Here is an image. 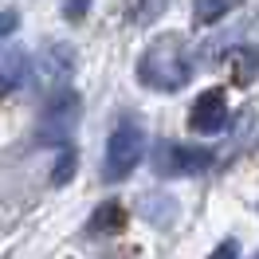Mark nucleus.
<instances>
[{"label":"nucleus","mask_w":259,"mask_h":259,"mask_svg":"<svg viewBox=\"0 0 259 259\" xmlns=\"http://www.w3.org/2000/svg\"><path fill=\"white\" fill-rule=\"evenodd\" d=\"M165 0H126V20L130 24H146V20H153L157 12H161Z\"/></svg>","instance_id":"9d476101"},{"label":"nucleus","mask_w":259,"mask_h":259,"mask_svg":"<svg viewBox=\"0 0 259 259\" xmlns=\"http://www.w3.org/2000/svg\"><path fill=\"white\" fill-rule=\"evenodd\" d=\"M228 118H232V110H228L224 91H204L193 102V110H189V130L212 138V134H224L228 130Z\"/></svg>","instance_id":"39448f33"},{"label":"nucleus","mask_w":259,"mask_h":259,"mask_svg":"<svg viewBox=\"0 0 259 259\" xmlns=\"http://www.w3.org/2000/svg\"><path fill=\"white\" fill-rule=\"evenodd\" d=\"M20 79H28V55L16 51V48H8L4 51V95H12Z\"/></svg>","instance_id":"6e6552de"},{"label":"nucleus","mask_w":259,"mask_h":259,"mask_svg":"<svg viewBox=\"0 0 259 259\" xmlns=\"http://www.w3.org/2000/svg\"><path fill=\"white\" fill-rule=\"evenodd\" d=\"M142 157H146V134H142V126L134 118H126V122L114 126L110 142H106V169H102V177L106 181L130 177L142 165Z\"/></svg>","instance_id":"f03ea898"},{"label":"nucleus","mask_w":259,"mask_h":259,"mask_svg":"<svg viewBox=\"0 0 259 259\" xmlns=\"http://www.w3.org/2000/svg\"><path fill=\"white\" fill-rule=\"evenodd\" d=\"M75 161H79V157H75V149H71V146H63V149H59V157H55L51 181H55V185H67V181L75 177Z\"/></svg>","instance_id":"9b49d317"},{"label":"nucleus","mask_w":259,"mask_h":259,"mask_svg":"<svg viewBox=\"0 0 259 259\" xmlns=\"http://www.w3.org/2000/svg\"><path fill=\"white\" fill-rule=\"evenodd\" d=\"M208 259H240V247H236V240H224V243H216V251Z\"/></svg>","instance_id":"4468645a"},{"label":"nucleus","mask_w":259,"mask_h":259,"mask_svg":"<svg viewBox=\"0 0 259 259\" xmlns=\"http://www.w3.org/2000/svg\"><path fill=\"white\" fill-rule=\"evenodd\" d=\"M153 165L161 177H185V173H200L212 165V153L208 149H189V146H177V142H157L153 149Z\"/></svg>","instance_id":"20e7f679"},{"label":"nucleus","mask_w":259,"mask_h":259,"mask_svg":"<svg viewBox=\"0 0 259 259\" xmlns=\"http://www.w3.org/2000/svg\"><path fill=\"white\" fill-rule=\"evenodd\" d=\"M71 67H75L71 48H48L39 59H35V79L44 82V87H59V82L71 75Z\"/></svg>","instance_id":"423d86ee"},{"label":"nucleus","mask_w":259,"mask_h":259,"mask_svg":"<svg viewBox=\"0 0 259 259\" xmlns=\"http://www.w3.org/2000/svg\"><path fill=\"white\" fill-rule=\"evenodd\" d=\"M79 95H71V91H59V95L48 102V110L39 118V142H63L71 138V130L79 122Z\"/></svg>","instance_id":"7ed1b4c3"},{"label":"nucleus","mask_w":259,"mask_h":259,"mask_svg":"<svg viewBox=\"0 0 259 259\" xmlns=\"http://www.w3.org/2000/svg\"><path fill=\"white\" fill-rule=\"evenodd\" d=\"M232 63H236V79L240 82H247V79H255V63H259V48H251V51H236L232 55Z\"/></svg>","instance_id":"f8f14e48"},{"label":"nucleus","mask_w":259,"mask_h":259,"mask_svg":"<svg viewBox=\"0 0 259 259\" xmlns=\"http://www.w3.org/2000/svg\"><path fill=\"white\" fill-rule=\"evenodd\" d=\"M255 259H259V251H255Z\"/></svg>","instance_id":"dca6fc26"},{"label":"nucleus","mask_w":259,"mask_h":259,"mask_svg":"<svg viewBox=\"0 0 259 259\" xmlns=\"http://www.w3.org/2000/svg\"><path fill=\"white\" fill-rule=\"evenodd\" d=\"M12 28H16V12H4V39L12 35Z\"/></svg>","instance_id":"2eb2a0df"},{"label":"nucleus","mask_w":259,"mask_h":259,"mask_svg":"<svg viewBox=\"0 0 259 259\" xmlns=\"http://www.w3.org/2000/svg\"><path fill=\"white\" fill-rule=\"evenodd\" d=\"M232 8H236V0H193L196 24H216V20H224Z\"/></svg>","instance_id":"1a4fd4ad"},{"label":"nucleus","mask_w":259,"mask_h":259,"mask_svg":"<svg viewBox=\"0 0 259 259\" xmlns=\"http://www.w3.org/2000/svg\"><path fill=\"white\" fill-rule=\"evenodd\" d=\"M91 4H95V0H63V12H67V20H82Z\"/></svg>","instance_id":"ddd939ff"},{"label":"nucleus","mask_w":259,"mask_h":259,"mask_svg":"<svg viewBox=\"0 0 259 259\" xmlns=\"http://www.w3.org/2000/svg\"><path fill=\"white\" fill-rule=\"evenodd\" d=\"M91 232L95 236H114V232H122L126 228V208L118 204V200H102L95 212H91Z\"/></svg>","instance_id":"0eeeda50"},{"label":"nucleus","mask_w":259,"mask_h":259,"mask_svg":"<svg viewBox=\"0 0 259 259\" xmlns=\"http://www.w3.org/2000/svg\"><path fill=\"white\" fill-rule=\"evenodd\" d=\"M189 79H193V55H189L181 35H157L138 59V82L149 91L173 95Z\"/></svg>","instance_id":"f257e3e1"}]
</instances>
